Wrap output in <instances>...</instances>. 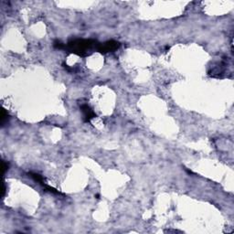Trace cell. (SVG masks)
Masks as SVG:
<instances>
[{
    "label": "cell",
    "mask_w": 234,
    "mask_h": 234,
    "mask_svg": "<svg viewBox=\"0 0 234 234\" xmlns=\"http://www.w3.org/2000/svg\"><path fill=\"white\" fill-rule=\"evenodd\" d=\"M81 111L83 115V121L84 122H90L93 118L96 117V114L94 113V112L92 110V108L88 105V104H82L81 106Z\"/></svg>",
    "instance_id": "3957f363"
},
{
    "label": "cell",
    "mask_w": 234,
    "mask_h": 234,
    "mask_svg": "<svg viewBox=\"0 0 234 234\" xmlns=\"http://www.w3.org/2000/svg\"><path fill=\"white\" fill-rule=\"evenodd\" d=\"M2 167H3V173L5 174V173H6V171L8 169V164H7V163H6L5 161H3V162H2Z\"/></svg>",
    "instance_id": "52a82bcc"
},
{
    "label": "cell",
    "mask_w": 234,
    "mask_h": 234,
    "mask_svg": "<svg viewBox=\"0 0 234 234\" xmlns=\"http://www.w3.org/2000/svg\"><path fill=\"white\" fill-rule=\"evenodd\" d=\"M99 42L95 39H72L65 45L64 50L70 53L76 54L81 57L91 55L93 51H97Z\"/></svg>",
    "instance_id": "6da1fadb"
},
{
    "label": "cell",
    "mask_w": 234,
    "mask_h": 234,
    "mask_svg": "<svg viewBox=\"0 0 234 234\" xmlns=\"http://www.w3.org/2000/svg\"><path fill=\"white\" fill-rule=\"evenodd\" d=\"M28 176H29V177H30L31 178H33L36 182H38L39 184H40V185H42V184L45 183V182L43 181V177H42V176H40L39 174L33 173V172H29V173H28Z\"/></svg>",
    "instance_id": "277c9868"
},
{
    "label": "cell",
    "mask_w": 234,
    "mask_h": 234,
    "mask_svg": "<svg viewBox=\"0 0 234 234\" xmlns=\"http://www.w3.org/2000/svg\"><path fill=\"white\" fill-rule=\"evenodd\" d=\"M53 46L56 48V49H59V50H64L65 48V44L61 43V41H59V40H56L53 44Z\"/></svg>",
    "instance_id": "8992f818"
},
{
    "label": "cell",
    "mask_w": 234,
    "mask_h": 234,
    "mask_svg": "<svg viewBox=\"0 0 234 234\" xmlns=\"http://www.w3.org/2000/svg\"><path fill=\"white\" fill-rule=\"evenodd\" d=\"M121 46L120 42L115 40H109L104 43H99V46L97 49V51L102 54H105L108 52H113L118 50Z\"/></svg>",
    "instance_id": "7a4b0ae2"
},
{
    "label": "cell",
    "mask_w": 234,
    "mask_h": 234,
    "mask_svg": "<svg viewBox=\"0 0 234 234\" xmlns=\"http://www.w3.org/2000/svg\"><path fill=\"white\" fill-rule=\"evenodd\" d=\"M7 117H8V114L7 113V111L5 109H2V112H1V125L4 126L6 121L7 120Z\"/></svg>",
    "instance_id": "5b68a950"
}]
</instances>
